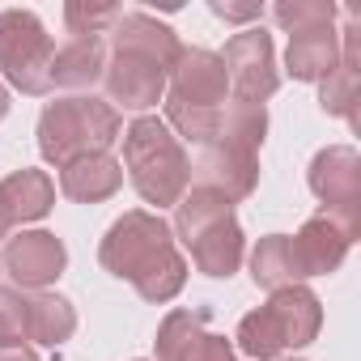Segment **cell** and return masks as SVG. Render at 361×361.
Masks as SVG:
<instances>
[{
  "label": "cell",
  "instance_id": "ba28073f",
  "mask_svg": "<svg viewBox=\"0 0 361 361\" xmlns=\"http://www.w3.org/2000/svg\"><path fill=\"white\" fill-rule=\"evenodd\" d=\"M166 98L170 102H183V106H226L230 102V81H226V64L217 51L209 47H183L166 77Z\"/></svg>",
  "mask_w": 361,
  "mask_h": 361
},
{
  "label": "cell",
  "instance_id": "2e32d148",
  "mask_svg": "<svg viewBox=\"0 0 361 361\" xmlns=\"http://www.w3.org/2000/svg\"><path fill=\"white\" fill-rule=\"evenodd\" d=\"M188 251H192V264H196L204 276H213V281H230V276L243 268L247 234H243L238 217H221V221H213L209 230H200V234L188 243Z\"/></svg>",
  "mask_w": 361,
  "mask_h": 361
},
{
  "label": "cell",
  "instance_id": "83f0119b",
  "mask_svg": "<svg viewBox=\"0 0 361 361\" xmlns=\"http://www.w3.org/2000/svg\"><path fill=\"white\" fill-rule=\"evenodd\" d=\"M26 344V298L22 289H0V348Z\"/></svg>",
  "mask_w": 361,
  "mask_h": 361
},
{
  "label": "cell",
  "instance_id": "d6a6232c",
  "mask_svg": "<svg viewBox=\"0 0 361 361\" xmlns=\"http://www.w3.org/2000/svg\"><path fill=\"white\" fill-rule=\"evenodd\" d=\"M285 361H302V357H285Z\"/></svg>",
  "mask_w": 361,
  "mask_h": 361
},
{
  "label": "cell",
  "instance_id": "8992f818",
  "mask_svg": "<svg viewBox=\"0 0 361 361\" xmlns=\"http://www.w3.org/2000/svg\"><path fill=\"white\" fill-rule=\"evenodd\" d=\"M221 64H226V81H230V94L234 102H255L264 106L276 90H281V68H276V47H272V35L264 26H247L238 30L226 51H217Z\"/></svg>",
  "mask_w": 361,
  "mask_h": 361
},
{
  "label": "cell",
  "instance_id": "836d02e7",
  "mask_svg": "<svg viewBox=\"0 0 361 361\" xmlns=\"http://www.w3.org/2000/svg\"><path fill=\"white\" fill-rule=\"evenodd\" d=\"M136 361H145V357H136Z\"/></svg>",
  "mask_w": 361,
  "mask_h": 361
},
{
  "label": "cell",
  "instance_id": "8fae6325",
  "mask_svg": "<svg viewBox=\"0 0 361 361\" xmlns=\"http://www.w3.org/2000/svg\"><path fill=\"white\" fill-rule=\"evenodd\" d=\"M102 85H106V102L115 111H149L166 98V68L145 56L106 51Z\"/></svg>",
  "mask_w": 361,
  "mask_h": 361
},
{
  "label": "cell",
  "instance_id": "4fadbf2b",
  "mask_svg": "<svg viewBox=\"0 0 361 361\" xmlns=\"http://www.w3.org/2000/svg\"><path fill=\"white\" fill-rule=\"evenodd\" d=\"M111 51L145 56V60L161 64L166 77H170V68H174L178 51H183V43H178V35H174L166 22H157V18H149V13H140V9H123L119 22L111 26Z\"/></svg>",
  "mask_w": 361,
  "mask_h": 361
},
{
  "label": "cell",
  "instance_id": "52a82bcc",
  "mask_svg": "<svg viewBox=\"0 0 361 361\" xmlns=\"http://www.w3.org/2000/svg\"><path fill=\"white\" fill-rule=\"evenodd\" d=\"M0 268L9 272V281L18 289H47L64 276L68 268V247L47 234V230H22L5 243V251H0Z\"/></svg>",
  "mask_w": 361,
  "mask_h": 361
},
{
  "label": "cell",
  "instance_id": "277c9868",
  "mask_svg": "<svg viewBox=\"0 0 361 361\" xmlns=\"http://www.w3.org/2000/svg\"><path fill=\"white\" fill-rule=\"evenodd\" d=\"M51 56H56V43L39 22V13L0 9V73L13 90L30 98L51 94Z\"/></svg>",
  "mask_w": 361,
  "mask_h": 361
},
{
  "label": "cell",
  "instance_id": "1f68e13d",
  "mask_svg": "<svg viewBox=\"0 0 361 361\" xmlns=\"http://www.w3.org/2000/svg\"><path fill=\"white\" fill-rule=\"evenodd\" d=\"M9 230H13V221H9V213H5V204H0V238H9Z\"/></svg>",
  "mask_w": 361,
  "mask_h": 361
},
{
  "label": "cell",
  "instance_id": "7402d4cb",
  "mask_svg": "<svg viewBox=\"0 0 361 361\" xmlns=\"http://www.w3.org/2000/svg\"><path fill=\"white\" fill-rule=\"evenodd\" d=\"M221 217H234V204H230V200H221L217 192H204V188H188L183 200L174 204V226H170V234L188 247L200 230H209V226L221 221Z\"/></svg>",
  "mask_w": 361,
  "mask_h": 361
},
{
  "label": "cell",
  "instance_id": "ffe728a7",
  "mask_svg": "<svg viewBox=\"0 0 361 361\" xmlns=\"http://www.w3.org/2000/svg\"><path fill=\"white\" fill-rule=\"evenodd\" d=\"M336 64H340V30L336 26H319V30L289 35L285 73L293 81H323Z\"/></svg>",
  "mask_w": 361,
  "mask_h": 361
},
{
  "label": "cell",
  "instance_id": "4316f807",
  "mask_svg": "<svg viewBox=\"0 0 361 361\" xmlns=\"http://www.w3.org/2000/svg\"><path fill=\"white\" fill-rule=\"evenodd\" d=\"M119 5H90V0H68L64 5V26H68V35H77V39H102V35H111V26L119 22Z\"/></svg>",
  "mask_w": 361,
  "mask_h": 361
},
{
  "label": "cell",
  "instance_id": "5bb4252c",
  "mask_svg": "<svg viewBox=\"0 0 361 361\" xmlns=\"http://www.w3.org/2000/svg\"><path fill=\"white\" fill-rule=\"evenodd\" d=\"M348 247H353V238H348L336 221H327L323 213L310 217V221H302V230L289 238L298 281H306V276H331V272L344 264Z\"/></svg>",
  "mask_w": 361,
  "mask_h": 361
},
{
  "label": "cell",
  "instance_id": "e0dca14e",
  "mask_svg": "<svg viewBox=\"0 0 361 361\" xmlns=\"http://www.w3.org/2000/svg\"><path fill=\"white\" fill-rule=\"evenodd\" d=\"M102 68H106V43L68 35L56 43V56H51V90L85 94L102 81Z\"/></svg>",
  "mask_w": 361,
  "mask_h": 361
},
{
  "label": "cell",
  "instance_id": "484cf974",
  "mask_svg": "<svg viewBox=\"0 0 361 361\" xmlns=\"http://www.w3.org/2000/svg\"><path fill=\"white\" fill-rule=\"evenodd\" d=\"M340 9L331 0H281L272 9V22L285 35H302V30H319V26H336Z\"/></svg>",
  "mask_w": 361,
  "mask_h": 361
},
{
  "label": "cell",
  "instance_id": "3957f363",
  "mask_svg": "<svg viewBox=\"0 0 361 361\" xmlns=\"http://www.w3.org/2000/svg\"><path fill=\"white\" fill-rule=\"evenodd\" d=\"M119 136H123L119 111L94 94H60L39 115V153L56 170L85 153H111Z\"/></svg>",
  "mask_w": 361,
  "mask_h": 361
},
{
  "label": "cell",
  "instance_id": "ac0fdd59",
  "mask_svg": "<svg viewBox=\"0 0 361 361\" xmlns=\"http://www.w3.org/2000/svg\"><path fill=\"white\" fill-rule=\"evenodd\" d=\"M123 188V166L111 153H85L60 166V192L77 204H102Z\"/></svg>",
  "mask_w": 361,
  "mask_h": 361
},
{
  "label": "cell",
  "instance_id": "d6986e66",
  "mask_svg": "<svg viewBox=\"0 0 361 361\" xmlns=\"http://www.w3.org/2000/svg\"><path fill=\"white\" fill-rule=\"evenodd\" d=\"M0 204H5L9 221L13 226H26V221H43L56 204V183H51V174L47 170H13L0 178Z\"/></svg>",
  "mask_w": 361,
  "mask_h": 361
},
{
  "label": "cell",
  "instance_id": "f1b7e54d",
  "mask_svg": "<svg viewBox=\"0 0 361 361\" xmlns=\"http://www.w3.org/2000/svg\"><path fill=\"white\" fill-rule=\"evenodd\" d=\"M221 22H259L264 18V5H221V0H213L209 5Z\"/></svg>",
  "mask_w": 361,
  "mask_h": 361
},
{
  "label": "cell",
  "instance_id": "7c38bea8",
  "mask_svg": "<svg viewBox=\"0 0 361 361\" xmlns=\"http://www.w3.org/2000/svg\"><path fill=\"white\" fill-rule=\"evenodd\" d=\"M357 81H361V22L344 13L340 30V64L319 81V106L327 115H340L357 128Z\"/></svg>",
  "mask_w": 361,
  "mask_h": 361
},
{
  "label": "cell",
  "instance_id": "d4e9b609",
  "mask_svg": "<svg viewBox=\"0 0 361 361\" xmlns=\"http://www.w3.org/2000/svg\"><path fill=\"white\" fill-rule=\"evenodd\" d=\"M234 340H238V348H243L247 357H255V361H281V353H285L281 331H276V323H272V314H268L264 306H255L251 314H243Z\"/></svg>",
  "mask_w": 361,
  "mask_h": 361
},
{
  "label": "cell",
  "instance_id": "6da1fadb",
  "mask_svg": "<svg viewBox=\"0 0 361 361\" xmlns=\"http://www.w3.org/2000/svg\"><path fill=\"white\" fill-rule=\"evenodd\" d=\"M98 264L111 276L128 281L153 306L174 302L188 285V259L178 255L161 213H149V209H132L119 221H111V230L98 243Z\"/></svg>",
  "mask_w": 361,
  "mask_h": 361
},
{
  "label": "cell",
  "instance_id": "f546056e",
  "mask_svg": "<svg viewBox=\"0 0 361 361\" xmlns=\"http://www.w3.org/2000/svg\"><path fill=\"white\" fill-rule=\"evenodd\" d=\"M0 361H39V353L30 344H18V348H0Z\"/></svg>",
  "mask_w": 361,
  "mask_h": 361
},
{
  "label": "cell",
  "instance_id": "4dcf8cb0",
  "mask_svg": "<svg viewBox=\"0 0 361 361\" xmlns=\"http://www.w3.org/2000/svg\"><path fill=\"white\" fill-rule=\"evenodd\" d=\"M5 115H9V85L0 81V119H5Z\"/></svg>",
  "mask_w": 361,
  "mask_h": 361
},
{
  "label": "cell",
  "instance_id": "603a6c76",
  "mask_svg": "<svg viewBox=\"0 0 361 361\" xmlns=\"http://www.w3.org/2000/svg\"><path fill=\"white\" fill-rule=\"evenodd\" d=\"M251 281L268 293L285 289V285H302L298 268H293V251H289V234H268L255 243L251 251Z\"/></svg>",
  "mask_w": 361,
  "mask_h": 361
},
{
  "label": "cell",
  "instance_id": "30bf717a",
  "mask_svg": "<svg viewBox=\"0 0 361 361\" xmlns=\"http://www.w3.org/2000/svg\"><path fill=\"white\" fill-rule=\"evenodd\" d=\"M259 183V153H247L238 145H204L192 161V188L217 192L221 200L238 204Z\"/></svg>",
  "mask_w": 361,
  "mask_h": 361
},
{
  "label": "cell",
  "instance_id": "7a4b0ae2",
  "mask_svg": "<svg viewBox=\"0 0 361 361\" xmlns=\"http://www.w3.org/2000/svg\"><path fill=\"white\" fill-rule=\"evenodd\" d=\"M119 166L128 170V183L136 188V196L145 204H153L157 213L174 209L183 200V192L192 188V157H188L183 140L157 115H136L123 128V161Z\"/></svg>",
  "mask_w": 361,
  "mask_h": 361
},
{
  "label": "cell",
  "instance_id": "cb8c5ba5",
  "mask_svg": "<svg viewBox=\"0 0 361 361\" xmlns=\"http://www.w3.org/2000/svg\"><path fill=\"white\" fill-rule=\"evenodd\" d=\"M264 136H268V111H264V106H255V102H234V98L221 106V128H217V140H213V145H238V149H247V153H259ZM200 149H204V145H200Z\"/></svg>",
  "mask_w": 361,
  "mask_h": 361
},
{
  "label": "cell",
  "instance_id": "9c48e42d",
  "mask_svg": "<svg viewBox=\"0 0 361 361\" xmlns=\"http://www.w3.org/2000/svg\"><path fill=\"white\" fill-rule=\"evenodd\" d=\"M153 361H234V344L217 331H209L204 310H170L157 323Z\"/></svg>",
  "mask_w": 361,
  "mask_h": 361
},
{
  "label": "cell",
  "instance_id": "9a60e30c",
  "mask_svg": "<svg viewBox=\"0 0 361 361\" xmlns=\"http://www.w3.org/2000/svg\"><path fill=\"white\" fill-rule=\"evenodd\" d=\"M264 310L272 314V323H276L285 348H306V344L319 336V327H323V302H319V293L306 289V285H285V289H276V293L264 302Z\"/></svg>",
  "mask_w": 361,
  "mask_h": 361
},
{
  "label": "cell",
  "instance_id": "5b68a950",
  "mask_svg": "<svg viewBox=\"0 0 361 361\" xmlns=\"http://www.w3.org/2000/svg\"><path fill=\"white\" fill-rule=\"evenodd\" d=\"M306 183L323 204V217L336 221L353 243L361 238V153L353 145H327L310 157Z\"/></svg>",
  "mask_w": 361,
  "mask_h": 361
},
{
  "label": "cell",
  "instance_id": "44dd1931",
  "mask_svg": "<svg viewBox=\"0 0 361 361\" xmlns=\"http://www.w3.org/2000/svg\"><path fill=\"white\" fill-rule=\"evenodd\" d=\"M73 331H77V310H73L68 298L47 293V289H39V293L26 298V344H47V348H56V344H64Z\"/></svg>",
  "mask_w": 361,
  "mask_h": 361
}]
</instances>
